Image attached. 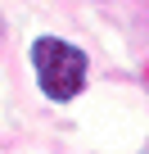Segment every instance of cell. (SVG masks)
<instances>
[{
  "label": "cell",
  "instance_id": "1",
  "mask_svg": "<svg viewBox=\"0 0 149 154\" xmlns=\"http://www.w3.org/2000/svg\"><path fill=\"white\" fill-rule=\"evenodd\" d=\"M32 68H36V82L50 100H72L86 82V54L72 45V41H59V36H36L32 41Z\"/></svg>",
  "mask_w": 149,
  "mask_h": 154
}]
</instances>
